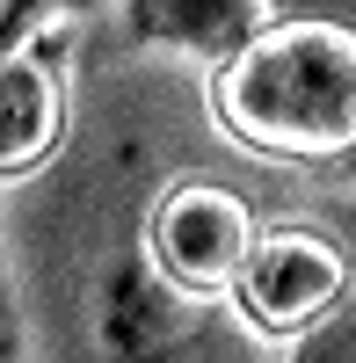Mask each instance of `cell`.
I'll return each mask as SVG.
<instances>
[{"instance_id": "1", "label": "cell", "mask_w": 356, "mask_h": 363, "mask_svg": "<svg viewBox=\"0 0 356 363\" xmlns=\"http://www.w3.org/2000/svg\"><path fill=\"white\" fill-rule=\"evenodd\" d=\"M204 95L218 138L240 153L356 174V22L262 15L226 58H211Z\"/></svg>"}, {"instance_id": "6", "label": "cell", "mask_w": 356, "mask_h": 363, "mask_svg": "<svg viewBox=\"0 0 356 363\" xmlns=\"http://www.w3.org/2000/svg\"><path fill=\"white\" fill-rule=\"evenodd\" d=\"M51 8H58V0H0V58L37 37V22H44Z\"/></svg>"}, {"instance_id": "4", "label": "cell", "mask_w": 356, "mask_h": 363, "mask_svg": "<svg viewBox=\"0 0 356 363\" xmlns=\"http://www.w3.org/2000/svg\"><path fill=\"white\" fill-rule=\"evenodd\" d=\"M66 124H73L66 58L37 29L29 44H15L0 58V189L44 174L58 160V145H66Z\"/></svg>"}, {"instance_id": "7", "label": "cell", "mask_w": 356, "mask_h": 363, "mask_svg": "<svg viewBox=\"0 0 356 363\" xmlns=\"http://www.w3.org/2000/svg\"><path fill=\"white\" fill-rule=\"evenodd\" d=\"M0 356H22V320H15V284H8V240H0Z\"/></svg>"}, {"instance_id": "2", "label": "cell", "mask_w": 356, "mask_h": 363, "mask_svg": "<svg viewBox=\"0 0 356 363\" xmlns=\"http://www.w3.org/2000/svg\"><path fill=\"white\" fill-rule=\"evenodd\" d=\"M356 306V247L313 218H277L255 233V247L233 277V313L262 342L306 349L313 335Z\"/></svg>"}, {"instance_id": "5", "label": "cell", "mask_w": 356, "mask_h": 363, "mask_svg": "<svg viewBox=\"0 0 356 363\" xmlns=\"http://www.w3.org/2000/svg\"><path fill=\"white\" fill-rule=\"evenodd\" d=\"M124 37L138 51H182V58H226L262 22V0H116Z\"/></svg>"}, {"instance_id": "8", "label": "cell", "mask_w": 356, "mask_h": 363, "mask_svg": "<svg viewBox=\"0 0 356 363\" xmlns=\"http://www.w3.org/2000/svg\"><path fill=\"white\" fill-rule=\"evenodd\" d=\"M262 15H342V22H356V0H262Z\"/></svg>"}, {"instance_id": "3", "label": "cell", "mask_w": 356, "mask_h": 363, "mask_svg": "<svg viewBox=\"0 0 356 363\" xmlns=\"http://www.w3.org/2000/svg\"><path fill=\"white\" fill-rule=\"evenodd\" d=\"M255 233H262V218L240 189L167 182L145 211V262L182 306H211V298H233V277H240Z\"/></svg>"}]
</instances>
